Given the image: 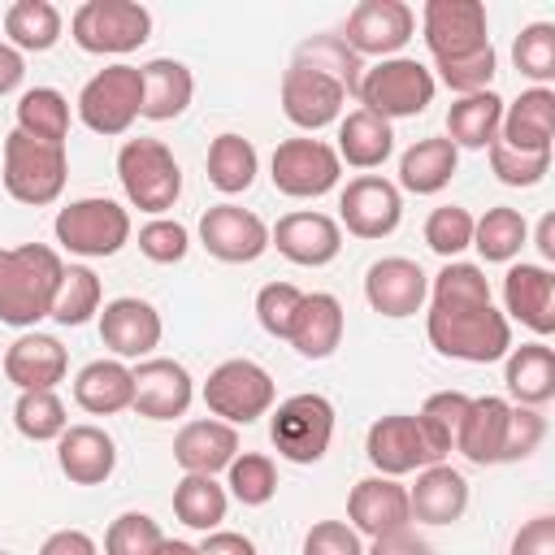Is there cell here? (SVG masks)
Wrapping results in <instances>:
<instances>
[{"mask_svg": "<svg viewBox=\"0 0 555 555\" xmlns=\"http://www.w3.org/2000/svg\"><path fill=\"white\" fill-rule=\"evenodd\" d=\"M160 334H165L160 312L139 295L108 299L104 312H100V343L117 360H147L160 347Z\"/></svg>", "mask_w": 555, "mask_h": 555, "instance_id": "19", "label": "cell"}, {"mask_svg": "<svg viewBox=\"0 0 555 555\" xmlns=\"http://www.w3.org/2000/svg\"><path fill=\"white\" fill-rule=\"evenodd\" d=\"M507 555H555V516H533L516 529L512 538V551Z\"/></svg>", "mask_w": 555, "mask_h": 555, "instance_id": "55", "label": "cell"}, {"mask_svg": "<svg viewBox=\"0 0 555 555\" xmlns=\"http://www.w3.org/2000/svg\"><path fill=\"white\" fill-rule=\"evenodd\" d=\"M156 555H199V546H191V542H182V538H165V542L156 546Z\"/></svg>", "mask_w": 555, "mask_h": 555, "instance_id": "61", "label": "cell"}, {"mask_svg": "<svg viewBox=\"0 0 555 555\" xmlns=\"http://www.w3.org/2000/svg\"><path fill=\"white\" fill-rule=\"evenodd\" d=\"M4 191L17 199V204H30V208H43V204H56L61 191H65V178H69V156H65V143H43V139H30L22 130H13L4 139Z\"/></svg>", "mask_w": 555, "mask_h": 555, "instance_id": "5", "label": "cell"}, {"mask_svg": "<svg viewBox=\"0 0 555 555\" xmlns=\"http://www.w3.org/2000/svg\"><path fill=\"white\" fill-rule=\"evenodd\" d=\"M425 243L442 260H455L464 247H473V212L460 204H442L425 217Z\"/></svg>", "mask_w": 555, "mask_h": 555, "instance_id": "48", "label": "cell"}, {"mask_svg": "<svg viewBox=\"0 0 555 555\" xmlns=\"http://www.w3.org/2000/svg\"><path fill=\"white\" fill-rule=\"evenodd\" d=\"M421 35H425L438 78L455 95L490 91L499 56L490 43V22H486L481 0H429L421 9Z\"/></svg>", "mask_w": 555, "mask_h": 555, "instance_id": "2", "label": "cell"}, {"mask_svg": "<svg viewBox=\"0 0 555 555\" xmlns=\"http://www.w3.org/2000/svg\"><path fill=\"white\" fill-rule=\"evenodd\" d=\"M225 507H230V494H225V486H221L217 477L182 473V481L173 486V516H178L186 529H199V533L221 529Z\"/></svg>", "mask_w": 555, "mask_h": 555, "instance_id": "38", "label": "cell"}, {"mask_svg": "<svg viewBox=\"0 0 555 555\" xmlns=\"http://www.w3.org/2000/svg\"><path fill=\"white\" fill-rule=\"evenodd\" d=\"M199 555H256V542L234 529H212V533H204Z\"/></svg>", "mask_w": 555, "mask_h": 555, "instance_id": "58", "label": "cell"}, {"mask_svg": "<svg viewBox=\"0 0 555 555\" xmlns=\"http://www.w3.org/2000/svg\"><path fill=\"white\" fill-rule=\"evenodd\" d=\"M139 251L152 264H178L191 251V234L173 217H152L147 225H139Z\"/></svg>", "mask_w": 555, "mask_h": 555, "instance_id": "52", "label": "cell"}, {"mask_svg": "<svg viewBox=\"0 0 555 555\" xmlns=\"http://www.w3.org/2000/svg\"><path fill=\"white\" fill-rule=\"evenodd\" d=\"M39 555H100V546L87 529H56V533L43 538Z\"/></svg>", "mask_w": 555, "mask_h": 555, "instance_id": "57", "label": "cell"}, {"mask_svg": "<svg viewBox=\"0 0 555 555\" xmlns=\"http://www.w3.org/2000/svg\"><path fill=\"white\" fill-rule=\"evenodd\" d=\"M117 182L130 208L165 217L182 195V165L160 139H126L117 152Z\"/></svg>", "mask_w": 555, "mask_h": 555, "instance_id": "4", "label": "cell"}, {"mask_svg": "<svg viewBox=\"0 0 555 555\" xmlns=\"http://www.w3.org/2000/svg\"><path fill=\"white\" fill-rule=\"evenodd\" d=\"M65 373H69V351L52 334L26 330L4 351V377L17 390H56V382H65Z\"/></svg>", "mask_w": 555, "mask_h": 555, "instance_id": "24", "label": "cell"}, {"mask_svg": "<svg viewBox=\"0 0 555 555\" xmlns=\"http://www.w3.org/2000/svg\"><path fill=\"white\" fill-rule=\"evenodd\" d=\"M0 555H13V551H0Z\"/></svg>", "mask_w": 555, "mask_h": 555, "instance_id": "62", "label": "cell"}, {"mask_svg": "<svg viewBox=\"0 0 555 555\" xmlns=\"http://www.w3.org/2000/svg\"><path fill=\"white\" fill-rule=\"evenodd\" d=\"M52 234L69 256L104 260V256H117L130 243V212L117 199L87 195V199H74L56 212Z\"/></svg>", "mask_w": 555, "mask_h": 555, "instance_id": "8", "label": "cell"}, {"mask_svg": "<svg viewBox=\"0 0 555 555\" xmlns=\"http://www.w3.org/2000/svg\"><path fill=\"white\" fill-rule=\"evenodd\" d=\"M269 178H273V186H278L282 195H291V199H317V195H325V191L338 186L343 160H338V152H334L330 143L299 134V139H282V143L273 147Z\"/></svg>", "mask_w": 555, "mask_h": 555, "instance_id": "12", "label": "cell"}, {"mask_svg": "<svg viewBox=\"0 0 555 555\" xmlns=\"http://www.w3.org/2000/svg\"><path fill=\"white\" fill-rule=\"evenodd\" d=\"M160 542L165 533L147 512H121L104 533V555H156Z\"/></svg>", "mask_w": 555, "mask_h": 555, "instance_id": "50", "label": "cell"}, {"mask_svg": "<svg viewBox=\"0 0 555 555\" xmlns=\"http://www.w3.org/2000/svg\"><path fill=\"white\" fill-rule=\"evenodd\" d=\"M460 169V152L451 139L434 134V139H416L403 156H399V186L412 195H438Z\"/></svg>", "mask_w": 555, "mask_h": 555, "instance_id": "35", "label": "cell"}, {"mask_svg": "<svg viewBox=\"0 0 555 555\" xmlns=\"http://www.w3.org/2000/svg\"><path fill=\"white\" fill-rule=\"evenodd\" d=\"M425 334L438 356L464 364H494L512 351V321L490 304V282L468 260H447L429 278Z\"/></svg>", "mask_w": 555, "mask_h": 555, "instance_id": "1", "label": "cell"}, {"mask_svg": "<svg viewBox=\"0 0 555 555\" xmlns=\"http://www.w3.org/2000/svg\"><path fill=\"white\" fill-rule=\"evenodd\" d=\"M330 438H334V403L325 395H317V390H304V395L282 399L273 408V416H269V442L291 464H317V460H325Z\"/></svg>", "mask_w": 555, "mask_h": 555, "instance_id": "10", "label": "cell"}, {"mask_svg": "<svg viewBox=\"0 0 555 555\" xmlns=\"http://www.w3.org/2000/svg\"><path fill=\"white\" fill-rule=\"evenodd\" d=\"M343 330H347V312H343L338 295H330V291H304L286 343H291L304 360H325V356L338 351Z\"/></svg>", "mask_w": 555, "mask_h": 555, "instance_id": "25", "label": "cell"}, {"mask_svg": "<svg viewBox=\"0 0 555 555\" xmlns=\"http://www.w3.org/2000/svg\"><path fill=\"white\" fill-rule=\"evenodd\" d=\"M486 152H490V173L503 186H538L551 173V152H516L503 139H494Z\"/></svg>", "mask_w": 555, "mask_h": 555, "instance_id": "49", "label": "cell"}, {"mask_svg": "<svg viewBox=\"0 0 555 555\" xmlns=\"http://www.w3.org/2000/svg\"><path fill=\"white\" fill-rule=\"evenodd\" d=\"M347 525L360 538H382L395 529L412 525V507H408V486H399V477H364L351 486L347 494Z\"/></svg>", "mask_w": 555, "mask_h": 555, "instance_id": "21", "label": "cell"}, {"mask_svg": "<svg viewBox=\"0 0 555 555\" xmlns=\"http://www.w3.org/2000/svg\"><path fill=\"white\" fill-rule=\"evenodd\" d=\"M273 399H278V386L269 377L264 364L247 360V356H234V360H221L208 382H204V403L217 421L225 425H251L260 416L273 412Z\"/></svg>", "mask_w": 555, "mask_h": 555, "instance_id": "9", "label": "cell"}, {"mask_svg": "<svg viewBox=\"0 0 555 555\" xmlns=\"http://www.w3.org/2000/svg\"><path fill=\"white\" fill-rule=\"evenodd\" d=\"M364 299L373 312H382L390 321L416 317L429 299V273L408 256H382L364 273Z\"/></svg>", "mask_w": 555, "mask_h": 555, "instance_id": "18", "label": "cell"}, {"mask_svg": "<svg viewBox=\"0 0 555 555\" xmlns=\"http://www.w3.org/2000/svg\"><path fill=\"white\" fill-rule=\"evenodd\" d=\"M234 455H238V429L225 425V421H217V416H208V421H186V425L178 429V438H173V464H178L182 473H204V477H212V473L230 468Z\"/></svg>", "mask_w": 555, "mask_h": 555, "instance_id": "28", "label": "cell"}, {"mask_svg": "<svg viewBox=\"0 0 555 555\" xmlns=\"http://www.w3.org/2000/svg\"><path fill=\"white\" fill-rule=\"evenodd\" d=\"M555 134V91L551 87H529L520 100L503 104V126L499 139L516 152H551Z\"/></svg>", "mask_w": 555, "mask_h": 555, "instance_id": "30", "label": "cell"}, {"mask_svg": "<svg viewBox=\"0 0 555 555\" xmlns=\"http://www.w3.org/2000/svg\"><path fill=\"white\" fill-rule=\"evenodd\" d=\"M100 278L87 269V264H65L61 273V286H56V299H52V321L56 325H87L95 312H100Z\"/></svg>", "mask_w": 555, "mask_h": 555, "instance_id": "43", "label": "cell"}, {"mask_svg": "<svg viewBox=\"0 0 555 555\" xmlns=\"http://www.w3.org/2000/svg\"><path fill=\"white\" fill-rule=\"evenodd\" d=\"M65 260L48 243L0 247V321L13 330H35L56 299Z\"/></svg>", "mask_w": 555, "mask_h": 555, "instance_id": "3", "label": "cell"}, {"mask_svg": "<svg viewBox=\"0 0 555 555\" xmlns=\"http://www.w3.org/2000/svg\"><path fill=\"white\" fill-rule=\"evenodd\" d=\"M17 130L43 143L69 139V100L56 87H30L17 100Z\"/></svg>", "mask_w": 555, "mask_h": 555, "instance_id": "41", "label": "cell"}, {"mask_svg": "<svg viewBox=\"0 0 555 555\" xmlns=\"http://www.w3.org/2000/svg\"><path fill=\"white\" fill-rule=\"evenodd\" d=\"M225 494H234L243 507H264L278 494V468L260 451H238L225 468Z\"/></svg>", "mask_w": 555, "mask_h": 555, "instance_id": "45", "label": "cell"}, {"mask_svg": "<svg viewBox=\"0 0 555 555\" xmlns=\"http://www.w3.org/2000/svg\"><path fill=\"white\" fill-rule=\"evenodd\" d=\"M503 360H507V369H503L507 395H512L520 408H542V403L555 399V351H551L542 338L512 347Z\"/></svg>", "mask_w": 555, "mask_h": 555, "instance_id": "33", "label": "cell"}, {"mask_svg": "<svg viewBox=\"0 0 555 555\" xmlns=\"http://www.w3.org/2000/svg\"><path fill=\"white\" fill-rule=\"evenodd\" d=\"M507 416H512V403L499 399V395H477L468 399V412L460 421V434H455V451L468 460V464H503V438H507Z\"/></svg>", "mask_w": 555, "mask_h": 555, "instance_id": "27", "label": "cell"}, {"mask_svg": "<svg viewBox=\"0 0 555 555\" xmlns=\"http://www.w3.org/2000/svg\"><path fill=\"white\" fill-rule=\"evenodd\" d=\"M512 61L525 78L546 87L555 78V26L551 22H529L512 43Z\"/></svg>", "mask_w": 555, "mask_h": 555, "instance_id": "47", "label": "cell"}, {"mask_svg": "<svg viewBox=\"0 0 555 555\" xmlns=\"http://www.w3.org/2000/svg\"><path fill=\"white\" fill-rule=\"evenodd\" d=\"M304 555H364V542L347 520H317L304 533Z\"/></svg>", "mask_w": 555, "mask_h": 555, "instance_id": "54", "label": "cell"}, {"mask_svg": "<svg viewBox=\"0 0 555 555\" xmlns=\"http://www.w3.org/2000/svg\"><path fill=\"white\" fill-rule=\"evenodd\" d=\"M434 74L412 61V56H386L377 61L373 69L360 74V87H356V100L360 108L386 117V121H399V117H416L434 104Z\"/></svg>", "mask_w": 555, "mask_h": 555, "instance_id": "7", "label": "cell"}, {"mask_svg": "<svg viewBox=\"0 0 555 555\" xmlns=\"http://www.w3.org/2000/svg\"><path fill=\"white\" fill-rule=\"evenodd\" d=\"M143 108V69L139 65H104L78 91V117L95 134H126Z\"/></svg>", "mask_w": 555, "mask_h": 555, "instance_id": "11", "label": "cell"}, {"mask_svg": "<svg viewBox=\"0 0 555 555\" xmlns=\"http://www.w3.org/2000/svg\"><path fill=\"white\" fill-rule=\"evenodd\" d=\"M464 412H468V395H464V390H438V395H429V399L421 403L416 421H421L429 447L438 451V460L455 451V434H460Z\"/></svg>", "mask_w": 555, "mask_h": 555, "instance_id": "46", "label": "cell"}, {"mask_svg": "<svg viewBox=\"0 0 555 555\" xmlns=\"http://www.w3.org/2000/svg\"><path fill=\"white\" fill-rule=\"evenodd\" d=\"M499 126H503V95L494 91H477V95H460L451 108H447V139L468 152H486L494 139H499Z\"/></svg>", "mask_w": 555, "mask_h": 555, "instance_id": "36", "label": "cell"}, {"mask_svg": "<svg viewBox=\"0 0 555 555\" xmlns=\"http://www.w3.org/2000/svg\"><path fill=\"white\" fill-rule=\"evenodd\" d=\"M4 35L17 52H48L61 39V9L52 0H13L4 9Z\"/></svg>", "mask_w": 555, "mask_h": 555, "instance_id": "39", "label": "cell"}, {"mask_svg": "<svg viewBox=\"0 0 555 555\" xmlns=\"http://www.w3.org/2000/svg\"><path fill=\"white\" fill-rule=\"evenodd\" d=\"M343 104H347V91L334 78H325L321 69L291 61V69L282 74V113L291 126L317 134L343 117Z\"/></svg>", "mask_w": 555, "mask_h": 555, "instance_id": "16", "label": "cell"}, {"mask_svg": "<svg viewBox=\"0 0 555 555\" xmlns=\"http://www.w3.org/2000/svg\"><path fill=\"white\" fill-rule=\"evenodd\" d=\"M139 69H143V108H139V117H147V121H173V117H182L191 108L195 74L182 61L156 56V61H147Z\"/></svg>", "mask_w": 555, "mask_h": 555, "instance_id": "32", "label": "cell"}, {"mask_svg": "<svg viewBox=\"0 0 555 555\" xmlns=\"http://www.w3.org/2000/svg\"><path fill=\"white\" fill-rule=\"evenodd\" d=\"M334 152L351 169H377L395 152V130L386 117H377L369 108H351L347 117H338V147Z\"/></svg>", "mask_w": 555, "mask_h": 555, "instance_id": "34", "label": "cell"}, {"mask_svg": "<svg viewBox=\"0 0 555 555\" xmlns=\"http://www.w3.org/2000/svg\"><path fill=\"white\" fill-rule=\"evenodd\" d=\"M13 425L30 442H56L69 429V416L56 390H22L13 403Z\"/></svg>", "mask_w": 555, "mask_h": 555, "instance_id": "44", "label": "cell"}, {"mask_svg": "<svg viewBox=\"0 0 555 555\" xmlns=\"http://www.w3.org/2000/svg\"><path fill=\"white\" fill-rule=\"evenodd\" d=\"M204 169H208V182H212L221 195H238V191H247V186L256 182L260 156H256L251 139L225 130V134H217V139L208 143V160H204Z\"/></svg>", "mask_w": 555, "mask_h": 555, "instance_id": "40", "label": "cell"}, {"mask_svg": "<svg viewBox=\"0 0 555 555\" xmlns=\"http://www.w3.org/2000/svg\"><path fill=\"white\" fill-rule=\"evenodd\" d=\"M69 35L91 56H126L152 39V13L139 0H82L69 17Z\"/></svg>", "mask_w": 555, "mask_h": 555, "instance_id": "6", "label": "cell"}, {"mask_svg": "<svg viewBox=\"0 0 555 555\" xmlns=\"http://www.w3.org/2000/svg\"><path fill=\"white\" fill-rule=\"evenodd\" d=\"M529 243V221L520 217V208L494 204L481 217H473V247L481 251L486 264H507L520 256V247Z\"/></svg>", "mask_w": 555, "mask_h": 555, "instance_id": "37", "label": "cell"}, {"mask_svg": "<svg viewBox=\"0 0 555 555\" xmlns=\"http://www.w3.org/2000/svg\"><path fill=\"white\" fill-rule=\"evenodd\" d=\"M295 61L308 65V69H321L325 78H334L347 95H356L360 74H364L360 56L343 43V35H312V39H304V43L295 48Z\"/></svg>", "mask_w": 555, "mask_h": 555, "instance_id": "42", "label": "cell"}, {"mask_svg": "<svg viewBox=\"0 0 555 555\" xmlns=\"http://www.w3.org/2000/svg\"><path fill=\"white\" fill-rule=\"evenodd\" d=\"M546 438V416L538 408H512L507 416V438H503V464H516V460H529Z\"/></svg>", "mask_w": 555, "mask_h": 555, "instance_id": "53", "label": "cell"}, {"mask_svg": "<svg viewBox=\"0 0 555 555\" xmlns=\"http://www.w3.org/2000/svg\"><path fill=\"white\" fill-rule=\"evenodd\" d=\"M56 464L74 486H104L117 468V442L100 425H69L56 438Z\"/></svg>", "mask_w": 555, "mask_h": 555, "instance_id": "26", "label": "cell"}, {"mask_svg": "<svg viewBox=\"0 0 555 555\" xmlns=\"http://www.w3.org/2000/svg\"><path fill=\"white\" fill-rule=\"evenodd\" d=\"M299 299H304V291L295 282H264L260 295H256V321H260V330L273 334V338H286L291 334V321L299 312Z\"/></svg>", "mask_w": 555, "mask_h": 555, "instance_id": "51", "label": "cell"}, {"mask_svg": "<svg viewBox=\"0 0 555 555\" xmlns=\"http://www.w3.org/2000/svg\"><path fill=\"white\" fill-rule=\"evenodd\" d=\"M199 243L225 264H251L269 251V225L238 204H212L199 217Z\"/></svg>", "mask_w": 555, "mask_h": 555, "instance_id": "17", "label": "cell"}, {"mask_svg": "<svg viewBox=\"0 0 555 555\" xmlns=\"http://www.w3.org/2000/svg\"><path fill=\"white\" fill-rule=\"evenodd\" d=\"M503 317H516L538 338L555 330V273L546 264H512L503 278Z\"/></svg>", "mask_w": 555, "mask_h": 555, "instance_id": "23", "label": "cell"}, {"mask_svg": "<svg viewBox=\"0 0 555 555\" xmlns=\"http://www.w3.org/2000/svg\"><path fill=\"white\" fill-rule=\"evenodd\" d=\"M134 399V369L126 360H91L74 377V403L91 416L126 412Z\"/></svg>", "mask_w": 555, "mask_h": 555, "instance_id": "31", "label": "cell"}, {"mask_svg": "<svg viewBox=\"0 0 555 555\" xmlns=\"http://www.w3.org/2000/svg\"><path fill=\"white\" fill-rule=\"evenodd\" d=\"M416 35V13L403 4V0H360L351 13H347V30H343V43L356 52V56H399V48Z\"/></svg>", "mask_w": 555, "mask_h": 555, "instance_id": "14", "label": "cell"}, {"mask_svg": "<svg viewBox=\"0 0 555 555\" xmlns=\"http://www.w3.org/2000/svg\"><path fill=\"white\" fill-rule=\"evenodd\" d=\"M269 247H278L291 264L321 269L343 251V225L325 212H286L269 230Z\"/></svg>", "mask_w": 555, "mask_h": 555, "instance_id": "22", "label": "cell"}, {"mask_svg": "<svg viewBox=\"0 0 555 555\" xmlns=\"http://www.w3.org/2000/svg\"><path fill=\"white\" fill-rule=\"evenodd\" d=\"M403 221V195L390 178L377 173H360L343 186L338 195V225H347V234L356 238H386L395 234Z\"/></svg>", "mask_w": 555, "mask_h": 555, "instance_id": "15", "label": "cell"}, {"mask_svg": "<svg viewBox=\"0 0 555 555\" xmlns=\"http://www.w3.org/2000/svg\"><path fill=\"white\" fill-rule=\"evenodd\" d=\"M22 78H26V56L0 39V95L17 91V87H22Z\"/></svg>", "mask_w": 555, "mask_h": 555, "instance_id": "59", "label": "cell"}, {"mask_svg": "<svg viewBox=\"0 0 555 555\" xmlns=\"http://www.w3.org/2000/svg\"><path fill=\"white\" fill-rule=\"evenodd\" d=\"M373 546L364 555H434V546L408 525V529H395V533H382V538H369Z\"/></svg>", "mask_w": 555, "mask_h": 555, "instance_id": "56", "label": "cell"}, {"mask_svg": "<svg viewBox=\"0 0 555 555\" xmlns=\"http://www.w3.org/2000/svg\"><path fill=\"white\" fill-rule=\"evenodd\" d=\"M412 520L421 525H451L468 507V481L451 464H429L416 473V486H408Z\"/></svg>", "mask_w": 555, "mask_h": 555, "instance_id": "29", "label": "cell"}, {"mask_svg": "<svg viewBox=\"0 0 555 555\" xmlns=\"http://www.w3.org/2000/svg\"><path fill=\"white\" fill-rule=\"evenodd\" d=\"M533 243H538L542 260H555V217H551V212L538 221V234H533Z\"/></svg>", "mask_w": 555, "mask_h": 555, "instance_id": "60", "label": "cell"}, {"mask_svg": "<svg viewBox=\"0 0 555 555\" xmlns=\"http://www.w3.org/2000/svg\"><path fill=\"white\" fill-rule=\"evenodd\" d=\"M195 399V382L186 373V364L169 360V356H147L139 360L134 369V399L130 408L147 421H173V416H186Z\"/></svg>", "mask_w": 555, "mask_h": 555, "instance_id": "20", "label": "cell"}, {"mask_svg": "<svg viewBox=\"0 0 555 555\" xmlns=\"http://www.w3.org/2000/svg\"><path fill=\"white\" fill-rule=\"evenodd\" d=\"M364 455L377 468V477H403V473H421L429 464H442L438 451L429 447L421 421L408 412L377 416L364 434Z\"/></svg>", "mask_w": 555, "mask_h": 555, "instance_id": "13", "label": "cell"}]
</instances>
